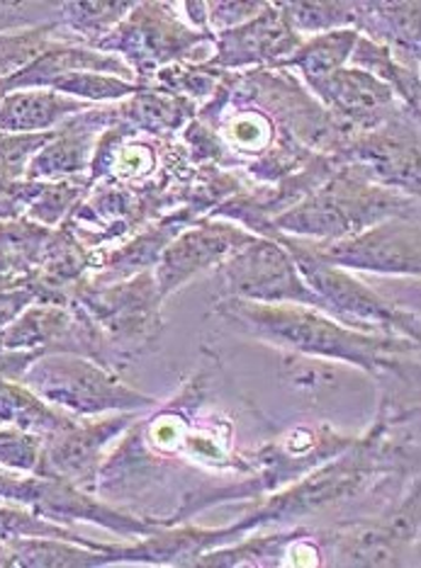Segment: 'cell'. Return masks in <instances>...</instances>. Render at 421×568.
Here are the masks:
<instances>
[{"label": "cell", "mask_w": 421, "mask_h": 568, "mask_svg": "<svg viewBox=\"0 0 421 568\" xmlns=\"http://www.w3.org/2000/svg\"><path fill=\"white\" fill-rule=\"evenodd\" d=\"M47 88L57 90L61 95H69L76 100H96V102H112V100H124L134 95L139 85H132L127 81L114 79L108 73H93V71H76L59 75Z\"/></svg>", "instance_id": "9a60e30c"}, {"label": "cell", "mask_w": 421, "mask_h": 568, "mask_svg": "<svg viewBox=\"0 0 421 568\" xmlns=\"http://www.w3.org/2000/svg\"><path fill=\"white\" fill-rule=\"evenodd\" d=\"M88 102L61 95L57 90H16L0 102V132L42 134L52 132L73 114L86 112Z\"/></svg>", "instance_id": "9c48e42d"}, {"label": "cell", "mask_w": 421, "mask_h": 568, "mask_svg": "<svg viewBox=\"0 0 421 568\" xmlns=\"http://www.w3.org/2000/svg\"><path fill=\"white\" fill-rule=\"evenodd\" d=\"M229 304H232V308H224V314L237 324L251 328L263 338L300 347L304 353L343 357L359 365H385L380 359L382 353L390 351V347L402 351V345L398 343L390 345V341L361 338V335H353L324 318H317L314 314L300 312V308L261 306L247 300H234Z\"/></svg>", "instance_id": "7a4b0ae2"}, {"label": "cell", "mask_w": 421, "mask_h": 568, "mask_svg": "<svg viewBox=\"0 0 421 568\" xmlns=\"http://www.w3.org/2000/svg\"><path fill=\"white\" fill-rule=\"evenodd\" d=\"M222 275L227 290L237 294L239 300H257L265 304L304 302L324 306V302L300 282L290 253L283 245L271 241L247 243L224 265Z\"/></svg>", "instance_id": "3957f363"}, {"label": "cell", "mask_w": 421, "mask_h": 568, "mask_svg": "<svg viewBox=\"0 0 421 568\" xmlns=\"http://www.w3.org/2000/svg\"><path fill=\"white\" fill-rule=\"evenodd\" d=\"M20 384L49 406L69 410L73 416H98L106 410H134L154 404L149 396L127 389L96 359L71 353L37 357L24 369Z\"/></svg>", "instance_id": "6da1fadb"}, {"label": "cell", "mask_w": 421, "mask_h": 568, "mask_svg": "<svg viewBox=\"0 0 421 568\" xmlns=\"http://www.w3.org/2000/svg\"><path fill=\"white\" fill-rule=\"evenodd\" d=\"M312 83L319 93H324L341 112L355 114V118L380 112L392 100V90L363 71L337 69L334 73H329L324 79Z\"/></svg>", "instance_id": "7c38bea8"}, {"label": "cell", "mask_w": 421, "mask_h": 568, "mask_svg": "<svg viewBox=\"0 0 421 568\" xmlns=\"http://www.w3.org/2000/svg\"><path fill=\"white\" fill-rule=\"evenodd\" d=\"M73 418L42 402L24 384L16 379H0V425L47 437L69 428Z\"/></svg>", "instance_id": "8fae6325"}, {"label": "cell", "mask_w": 421, "mask_h": 568, "mask_svg": "<svg viewBox=\"0 0 421 568\" xmlns=\"http://www.w3.org/2000/svg\"><path fill=\"white\" fill-rule=\"evenodd\" d=\"M353 44H355V32L351 30L329 32L324 37H317L310 47L300 49V54L292 57L290 63L300 67L312 81H319L339 69V63L349 57Z\"/></svg>", "instance_id": "2e32d148"}, {"label": "cell", "mask_w": 421, "mask_h": 568, "mask_svg": "<svg viewBox=\"0 0 421 568\" xmlns=\"http://www.w3.org/2000/svg\"><path fill=\"white\" fill-rule=\"evenodd\" d=\"M132 420L134 416H114L83 425L73 420L69 428L47 435L34 474L71 481L76 486H93L100 471L103 449L124 428H130Z\"/></svg>", "instance_id": "5b68a950"}, {"label": "cell", "mask_w": 421, "mask_h": 568, "mask_svg": "<svg viewBox=\"0 0 421 568\" xmlns=\"http://www.w3.org/2000/svg\"><path fill=\"white\" fill-rule=\"evenodd\" d=\"M132 8V3H61L59 24L98 44L118 28L124 12Z\"/></svg>", "instance_id": "5bb4252c"}, {"label": "cell", "mask_w": 421, "mask_h": 568, "mask_svg": "<svg viewBox=\"0 0 421 568\" xmlns=\"http://www.w3.org/2000/svg\"><path fill=\"white\" fill-rule=\"evenodd\" d=\"M298 47V37L288 28L283 12L268 10L257 22L222 37V63L273 59Z\"/></svg>", "instance_id": "30bf717a"}, {"label": "cell", "mask_w": 421, "mask_h": 568, "mask_svg": "<svg viewBox=\"0 0 421 568\" xmlns=\"http://www.w3.org/2000/svg\"><path fill=\"white\" fill-rule=\"evenodd\" d=\"M283 245L288 248L290 257L302 270V275L310 280L314 294L324 304H331L337 312L353 316L359 321H368L375 326H398L412 333L410 316H402L398 308H392L388 302H382L378 294L365 290L359 280L349 277L347 273L337 270V265L324 263L322 257H317L308 245L295 243L292 239H285Z\"/></svg>", "instance_id": "8992f818"}, {"label": "cell", "mask_w": 421, "mask_h": 568, "mask_svg": "<svg viewBox=\"0 0 421 568\" xmlns=\"http://www.w3.org/2000/svg\"><path fill=\"white\" fill-rule=\"evenodd\" d=\"M93 187L91 178L83 175H73V178H61V180H52V183H44L42 192L32 200V204L24 212V219L30 222L54 229L57 224L67 222V216L71 214V210L79 204L86 192Z\"/></svg>", "instance_id": "4fadbf2b"}, {"label": "cell", "mask_w": 421, "mask_h": 568, "mask_svg": "<svg viewBox=\"0 0 421 568\" xmlns=\"http://www.w3.org/2000/svg\"><path fill=\"white\" fill-rule=\"evenodd\" d=\"M390 202H398V197L382 195L380 190H365L361 185L339 183L329 185L324 192L302 204L300 210H292L290 214L278 219V229L300 231V234H314V236H347L355 234L368 222H373L378 216L394 214L390 210Z\"/></svg>", "instance_id": "277c9868"}, {"label": "cell", "mask_w": 421, "mask_h": 568, "mask_svg": "<svg viewBox=\"0 0 421 568\" xmlns=\"http://www.w3.org/2000/svg\"><path fill=\"white\" fill-rule=\"evenodd\" d=\"M317 257L329 265L375 270V273H419V229L417 224L388 222L368 234L327 245H312Z\"/></svg>", "instance_id": "52a82bcc"}, {"label": "cell", "mask_w": 421, "mask_h": 568, "mask_svg": "<svg viewBox=\"0 0 421 568\" xmlns=\"http://www.w3.org/2000/svg\"><path fill=\"white\" fill-rule=\"evenodd\" d=\"M253 239L247 236L244 231H237L232 226H202L198 231H190V234L178 239L163 251L159 263V294H169L196 270L222 261L224 255L244 248Z\"/></svg>", "instance_id": "ba28073f"}]
</instances>
